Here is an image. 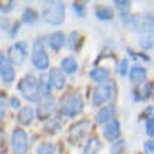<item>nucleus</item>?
Wrapping results in <instances>:
<instances>
[{
    "label": "nucleus",
    "mask_w": 154,
    "mask_h": 154,
    "mask_svg": "<svg viewBox=\"0 0 154 154\" xmlns=\"http://www.w3.org/2000/svg\"><path fill=\"white\" fill-rule=\"evenodd\" d=\"M18 90L23 94V97L29 102H38L41 100L39 88H38V79L32 74H27V76L20 81Z\"/></svg>",
    "instance_id": "1"
},
{
    "label": "nucleus",
    "mask_w": 154,
    "mask_h": 154,
    "mask_svg": "<svg viewBox=\"0 0 154 154\" xmlns=\"http://www.w3.org/2000/svg\"><path fill=\"white\" fill-rule=\"evenodd\" d=\"M44 20L52 25H59L65 21V4L62 2H49L44 8Z\"/></svg>",
    "instance_id": "2"
},
{
    "label": "nucleus",
    "mask_w": 154,
    "mask_h": 154,
    "mask_svg": "<svg viewBox=\"0 0 154 154\" xmlns=\"http://www.w3.org/2000/svg\"><path fill=\"white\" fill-rule=\"evenodd\" d=\"M126 25L132 31L137 34L151 32L153 29V17L149 14H140V16H130L126 20Z\"/></svg>",
    "instance_id": "3"
},
{
    "label": "nucleus",
    "mask_w": 154,
    "mask_h": 154,
    "mask_svg": "<svg viewBox=\"0 0 154 154\" xmlns=\"http://www.w3.org/2000/svg\"><path fill=\"white\" fill-rule=\"evenodd\" d=\"M115 94V85L114 83H102L93 91V105L100 106L108 102Z\"/></svg>",
    "instance_id": "4"
},
{
    "label": "nucleus",
    "mask_w": 154,
    "mask_h": 154,
    "mask_svg": "<svg viewBox=\"0 0 154 154\" xmlns=\"http://www.w3.org/2000/svg\"><path fill=\"white\" fill-rule=\"evenodd\" d=\"M11 147L14 154H27V151H28V136L23 129L13 130Z\"/></svg>",
    "instance_id": "5"
},
{
    "label": "nucleus",
    "mask_w": 154,
    "mask_h": 154,
    "mask_svg": "<svg viewBox=\"0 0 154 154\" xmlns=\"http://www.w3.org/2000/svg\"><path fill=\"white\" fill-rule=\"evenodd\" d=\"M84 108V104H83V98L79 95V94H73V95H70L66 102L63 104V108H62V112L63 115L66 116H76L79 115L83 111Z\"/></svg>",
    "instance_id": "6"
},
{
    "label": "nucleus",
    "mask_w": 154,
    "mask_h": 154,
    "mask_svg": "<svg viewBox=\"0 0 154 154\" xmlns=\"http://www.w3.org/2000/svg\"><path fill=\"white\" fill-rule=\"evenodd\" d=\"M32 63L38 70H46L49 67V56L42 44H35L32 48Z\"/></svg>",
    "instance_id": "7"
},
{
    "label": "nucleus",
    "mask_w": 154,
    "mask_h": 154,
    "mask_svg": "<svg viewBox=\"0 0 154 154\" xmlns=\"http://www.w3.org/2000/svg\"><path fill=\"white\" fill-rule=\"evenodd\" d=\"M27 57V44L25 42H17L8 49V60L14 65H21Z\"/></svg>",
    "instance_id": "8"
},
{
    "label": "nucleus",
    "mask_w": 154,
    "mask_h": 154,
    "mask_svg": "<svg viewBox=\"0 0 154 154\" xmlns=\"http://www.w3.org/2000/svg\"><path fill=\"white\" fill-rule=\"evenodd\" d=\"M90 129H91V125H90L88 121L77 122L76 125H73L72 129H70V142H73V143L81 142L83 137H85L88 134Z\"/></svg>",
    "instance_id": "9"
},
{
    "label": "nucleus",
    "mask_w": 154,
    "mask_h": 154,
    "mask_svg": "<svg viewBox=\"0 0 154 154\" xmlns=\"http://www.w3.org/2000/svg\"><path fill=\"white\" fill-rule=\"evenodd\" d=\"M56 108V102L53 100L52 97H45L42 101L38 104V108H37V114L39 119H46L52 115V112L55 111Z\"/></svg>",
    "instance_id": "10"
},
{
    "label": "nucleus",
    "mask_w": 154,
    "mask_h": 154,
    "mask_svg": "<svg viewBox=\"0 0 154 154\" xmlns=\"http://www.w3.org/2000/svg\"><path fill=\"white\" fill-rule=\"evenodd\" d=\"M104 133V137L109 142H114V140H118L119 136H121V123L118 121H111L108 122L102 130Z\"/></svg>",
    "instance_id": "11"
},
{
    "label": "nucleus",
    "mask_w": 154,
    "mask_h": 154,
    "mask_svg": "<svg viewBox=\"0 0 154 154\" xmlns=\"http://www.w3.org/2000/svg\"><path fill=\"white\" fill-rule=\"evenodd\" d=\"M0 76H2V79H3L4 83H7V84L13 83L14 79H16L14 67H13V65L10 63L8 59H3L2 63H0Z\"/></svg>",
    "instance_id": "12"
},
{
    "label": "nucleus",
    "mask_w": 154,
    "mask_h": 154,
    "mask_svg": "<svg viewBox=\"0 0 154 154\" xmlns=\"http://www.w3.org/2000/svg\"><path fill=\"white\" fill-rule=\"evenodd\" d=\"M49 76V81H51V85H53L56 90H63L66 85V77L63 74V72H60L59 69H52Z\"/></svg>",
    "instance_id": "13"
},
{
    "label": "nucleus",
    "mask_w": 154,
    "mask_h": 154,
    "mask_svg": "<svg viewBox=\"0 0 154 154\" xmlns=\"http://www.w3.org/2000/svg\"><path fill=\"white\" fill-rule=\"evenodd\" d=\"M115 114H116V108H115V105L109 104V105H105L104 108H101V109L98 111L95 119H97L98 123H108V122L112 121V118L115 116Z\"/></svg>",
    "instance_id": "14"
},
{
    "label": "nucleus",
    "mask_w": 154,
    "mask_h": 154,
    "mask_svg": "<svg viewBox=\"0 0 154 154\" xmlns=\"http://www.w3.org/2000/svg\"><path fill=\"white\" fill-rule=\"evenodd\" d=\"M147 77V70L140 65H134L129 72V79L134 84H140L142 81L146 80Z\"/></svg>",
    "instance_id": "15"
},
{
    "label": "nucleus",
    "mask_w": 154,
    "mask_h": 154,
    "mask_svg": "<svg viewBox=\"0 0 154 154\" xmlns=\"http://www.w3.org/2000/svg\"><path fill=\"white\" fill-rule=\"evenodd\" d=\"M90 77H91L94 81L102 84V83H105V81L109 80V72H108V69H104V67H94V69L90 72Z\"/></svg>",
    "instance_id": "16"
},
{
    "label": "nucleus",
    "mask_w": 154,
    "mask_h": 154,
    "mask_svg": "<svg viewBox=\"0 0 154 154\" xmlns=\"http://www.w3.org/2000/svg\"><path fill=\"white\" fill-rule=\"evenodd\" d=\"M49 46L53 49V51H59V49L66 44V37L63 32H53L48 39Z\"/></svg>",
    "instance_id": "17"
},
{
    "label": "nucleus",
    "mask_w": 154,
    "mask_h": 154,
    "mask_svg": "<svg viewBox=\"0 0 154 154\" xmlns=\"http://www.w3.org/2000/svg\"><path fill=\"white\" fill-rule=\"evenodd\" d=\"M17 121H18V123L23 126L31 125V122L34 121V111L31 109L29 106L23 108V109L18 112V115H17Z\"/></svg>",
    "instance_id": "18"
},
{
    "label": "nucleus",
    "mask_w": 154,
    "mask_h": 154,
    "mask_svg": "<svg viewBox=\"0 0 154 154\" xmlns=\"http://www.w3.org/2000/svg\"><path fill=\"white\" fill-rule=\"evenodd\" d=\"M100 150H101V140L98 137H91L85 143L84 149H83V154H98Z\"/></svg>",
    "instance_id": "19"
},
{
    "label": "nucleus",
    "mask_w": 154,
    "mask_h": 154,
    "mask_svg": "<svg viewBox=\"0 0 154 154\" xmlns=\"http://www.w3.org/2000/svg\"><path fill=\"white\" fill-rule=\"evenodd\" d=\"M38 88H39L41 97H49L51 94V81L48 74H42L38 80Z\"/></svg>",
    "instance_id": "20"
},
{
    "label": "nucleus",
    "mask_w": 154,
    "mask_h": 154,
    "mask_svg": "<svg viewBox=\"0 0 154 154\" xmlns=\"http://www.w3.org/2000/svg\"><path fill=\"white\" fill-rule=\"evenodd\" d=\"M62 70L67 74H73L77 72L79 69V65H77V62L74 57H65L63 60H62Z\"/></svg>",
    "instance_id": "21"
},
{
    "label": "nucleus",
    "mask_w": 154,
    "mask_h": 154,
    "mask_svg": "<svg viewBox=\"0 0 154 154\" xmlns=\"http://www.w3.org/2000/svg\"><path fill=\"white\" fill-rule=\"evenodd\" d=\"M95 17L98 20H111L114 17V11L108 6H98L95 8Z\"/></svg>",
    "instance_id": "22"
},
{
    "label": "nucleus",
    "mask_w": 154,
    "mask_h": 154,
    "mask_svg": "<svg viewBox=\"0 0 154 154\" xmlns=\"http://www.w3.org/2000/svg\"><path fill=\"white\" fill-rule=\"evenodd\" d=\"M55 153H56V146L53 143L45 142L41 143L37 147V154H55Z\"/></svg>",
    "instance_id": "23"
},
{
    "label": "nucleus",
    "mask_w": 154,
    "mask_h": 154,
    "mask_svg": "<svg viewBox=\"0 0 154 154\" xmlns=\"http://www.w3.org/2000/svg\"><path fill=\"white\" fill-rule=\"evenodd\" d=\"M37 18H38V13L35 11L34 8H27V10H24V13H23V21L27 23V24L35 23Z\"/></svg>",
    "instance_id": "24"
},
{
    "label": "nucleus",
    "mask_w": 154,
    "mask_h": 154,
    "mask_svg": "<svg viewBox=\"0 0 154 154\" xmlns=\"http://www.w3.org/2000/svg\"><path fill=\"white\" fill-rule=\"evenodd\" d=\"M80 42H81V38H80V34L77 32V31H74V32L70 34V39H69V46H70V49H73V51H77V48H79Z\"/></svg>",
    "instance_id": "25"
},
{
    "label": "nucleus",
    "mask_w": 154,
    "mask_h": 154,
    "mask_svg": "<svg viewBox=\"0 0 154 154\" xmlns=\"http://www.w3.org/2000/svg\"><path fill=\"white\" fill-rule=\"evenodd\" d=\"M125 150V142L122 139H118L111 147V154H122Z\"/></svg>",
    "instance_id": "26"
},
{
    "label": "nucleus",
    "mask_w": 154,
    "mask_h": 154,
    "mask_svg": "<svg viewBox=\"0 0 154 154\" xmlns=\"http://www.w3.org/2000/svg\"><path fill=\"white\" fill-rule=\"evenodd\" d=\"M114 4L115 7L121 10L122 14H126L130 8V2H125V0H116V2H114Z\"/></svg>",
    "instance_id": "27"
},
{
    "label": "nucleus",
    "mask_w": 154,
    "mask_h": 154,
    "mask_svg": "<svg viewBox=\"0 0 154 154\" xmlns=\"http://www.w3.org/2000/svg\"><path fill=\"white\" fill-rule=\"evenodd\" d=\"M128 69H129V60L128 59H123L119 63V67H118V72L121 76H126L128 74Z\"/></svg>",
    "instance_id": "28"
},
{
    "label": "nucleus",
    "mask_w": 154,
    "mask_h": 154,
    "mask_svg": "<svg viewBox=\"0 0 154 154\" xmlns=\"http://www.w3.org/2000/svg\"><path fill=\"white\" fill-rule=\"evenodd\" d=\"M153 126H154V121H153V118H149V119H147V122H146V132H147V134H149V137H150V140L153 139V136H154Z\"/></svg>",
    "instance_id": "29"
},
{
    "label": "nucleus",
    "mask_w": 154,
    "mask_h": 154,
    "mask_svg": "<svg viewBox=\"0 0 154 154\" xmlns=\"http://www.w3.org/2000/svg\"><path fill=\"white\" fill-rule=\"evenodd\" d=\"M73 10L76 11V14H77L79 17H84V16H85V8H84V6H83V4L74 3V4H73Z\"/></svg>",
    "instance_id": "30"
},
{
    "label": "nucleus",
    "mask_w": 154,
    "mask_h": 154,
    "mask_svg": "<svg viewBox=\"0 0 154 154\" xmlns=\"http://www.w3.org/2000/svg\"><path fill=\"white\" fill-rule=\"evenodd\" d=\"M8 28H10V21H8V18L2 17V18H0V29H6V31H8Z\"/></svg>",
    "instance_id": "31"
},
{
    "label": "nucleus",
    "mask_w": 154,
    "mask_h": 154,
    "mask_svg": "<svg viewBox=\"0 0 154 154\" xmlns=\"http://www.w3.org/2000/svg\"><path fill=\"white\" fill-rule=\"evenodd\" d=\"M142 45H143V49H151V48H153L151 38H144V39L142 41Z\"/></svg>",
    "instance_id": "32"
},
{
    "label": "nucleus",
    "mask_w": 154,
    "mask_h": 154,
    "mask_svg": "<svg viewBox=\"0 0 154 154\" xmlns=\"http://www.w3.org/2000/svg\"><path fill=\"white\" fill-rule=\"evenodd\" d=\"M144 149H146L147 153L153 154V151H154V143H153V140H149V142L144 144Z\"/></svg>",
    "instance_id": "33"
},
{
    "label": "nucleus",
    "mask_w": 154,
    "mask_h": 154,
    "mask_svg": "<svg viewBox=\"0 0 154 154\" xmlns=\"http://www.w3.org/2000/svg\"><path fill=\"white\" fill-rule=\"evenodd\" d=\"M11 106L13 108H18V106H20V101H18L16 97L11 98Z\"/></svg>",
    "instance_id": "34"
},
{
    "label": "nucleus",
    "mask_w": 154,
    "mask_h": 154,
    "mask_svg": "<svg viewBox=\"0 0 154 154\" xmlns=\"http://www.w3.org/2000/svg\"><path fill=\"white\" fill-rule=\"evenodd\" d=\"M3 118H4V109L3 108H0V122L3 121Z\"/></svg>",
    "instance_id": "35"
},
{
    "label": "nucleus",
    "mask_w": 154,
    "mask_h": 154,
    "mask_svg": "<svg viewBox=\"0 0 154 154\" xmlns=\"http://www.w3.org/2000/svg\"><path fill=\"white\" fill-rule=\"evenodd\" d=\"M3 59H4V56L2 55V53H0V63H2V60H3Z\"/></svg>",
    "instance_id": "36"
},
{
    "label": "nucleus",
    "mask_w": 154,
    "mask_h": 154,
    "mask_svg": "<svg viewBox=\"0 0 154 154\" xmlns=\"http://www.w3.org/2000/svg\"><path fill=\"white\" fill-rule=\"evenodd\" d=\"M0 154H4V153H3V150H2V149H0Z\"/></svg>",
    "instance_id": "37"
}]
</instances>
